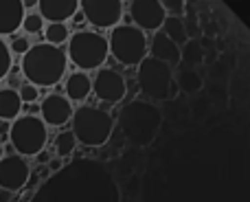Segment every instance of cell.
<instances>
[{
	"instance_id": "obj_12",
	"label": "cell",
	"mask_w": 250,
	"mask_h": 202,
	"mask_svg": "<svg viewBox=\"0 0 250 202\" xmlns=\"http://www.w3.org/2000/svg\"><path fill=\"white\" fill-rule=\"evenodd\" d=\"M29 180V165L22 156H4L0 160V187L7 191H18Z\"/></svg>"
},
{
	"instance_id": "obj_8",
	"label": "cell",
	"mask_w": 250,
	"mask_h": 202,
	"mask_svg": "<svg viewBox=\"0 0 250 202\" xmlns=\"http://www.w3.org/2000/svg\"><path fill=\"white\" fill-rule=\"evenodd\" d=\"M9 136H11V143L18 150V154L35 156L46 145V123H44V119H38L33 114L20 116L13 121Z\"/></svg>"
},
{
	"instance_id": "obj_3",
	"label": "cell",
	"mask_w": 250,
	"mask_h": 202,
	"mask_svg": "<svg viewBox=\"0 0 250 202\" xmlns=\"http://www.w3.org/2000/svg\"><path fill=\"white\" fill-rule=\"evenodd\" d=\"M163 123V112L149 101H129L119 114L125 138L136 147H147L156 138Z\"/></svg>"
},
{
	"instance_id": "obj_10",
	"label": "cell",
	"mask_w": 250,
	"mask_h": 202,
	"mask_svg": "<svg viewBox=\"0 0 250 202\" xmlns=\"http://www.w3.org/2000/svg\"><path fill=\"white\" fill-rule=\"evenodd\" d=\"M129 13L136 26L143 31H156L167 20V11L158 0H134L129 4Z\"/></svg>"
},
{
	"instance_id": "obj_4",
	"label": "cell",
	"mask_w": 250,
	"mask_h": 202,
	"mask_svg": "<svg viewBox=\"0 0 250 202\" xmlns=\"http://www.w3.org/2000/svg\"><path fill=\"white\" fill-rule=\"evenodd\" d=\"M138 86L143 95L154 101H165L180 90L171 75V66L151 55L145 57L138 66Z\"/></svg>"
},
{
	"instance_id": "obj_2",
	"label": "cell",
	"mask_w": 250,
	"mask_h": 202,
	"mask_svg": "<svg viewBox=\"0 0 250 202\" xmlns=\"http://www.w3.org/2000/svg\"><path fill=\"white\" fill-rule=\"evenodd\" d=\"M22 73L33 86H55L66 73V55L53 44H35L22 57Z\"/></svg>"
},
{
	"instance_id": "obj_13",
	"label": "cell",
	"mask_w": 250,
	"mask_h": 202,
	"mask_svg": "<svg viewBox=\"0 0 250 202\" xmlns=\"http://www.w3.org/2000/svg\"><path fill=\"white\" fill-rule=\"evenodd\" d=\"M40 112H42L44 123L55 125V128L64 125L66 121H73V114H75L70 101L62 95H48L42 101V106H40Z\"/></svg>"
},
{
	"instance_id": "obj_15",
	"label": "cell",
	"mask_w": 250,
	"mask_h": 202,
	"mask_svg": "<svg viewBox=\"0 0 250 202\" xmlns=\"http://www.w3.org/2000/svg\"><path fill=\"white\" fill-rule=\"evenodd\" d=\"M151 57H156V60L165 62L169 66H178L182 64V46L173 42L165 31H158L151 38Z\"/></svg>"
},
{
	"instance_id": "obj_18",
	"label": "cell",
	"mask_w": 250,
	"mask_h": 202,
	"mask_svg": "<svg viewBox=\"0 0 250 202\" xmlns=\"http://www.w3.org/2000/svg\"><path fill=\"white\" fill-rule=\"evenodd\" d=\"M22 110V99L20 92L4 88L0 90V119H16Z\"/></svg>"
},
{
	"instance_id": "obj_14",
	"label": "cell",
	"mask_w": 250,
	"mask_h": 202,
	"mask_svg": "<svg viewBox=\"0 0 250 202\" xmlns=\"http://www.w3.org/2000/svg\"><path fill=\"white\" fill-rule=\"evenodd\" d=\"M79 7L82 4L77 0H40L38 2L40 16L51 24H64V20L73 18Z\"/></svg>"
},
{
	"instance_id": "obj_9",
	"label": "cell",
	"mask_w": 250,
	"mask_h": 202,
	"mask_svg": "<svg viewBox=\"0 0 250 202\" xmlns=\"http://www.w3.org/2000/svg\"><path fill=\"white\" fill-rule=\"evenodd\" d=\"M82 9L86 20L97 29H110L119 24L123 13V4L119 0H83Z\"/></svg>"
},
{
	"instance_id": "obj_24",
	"label": "cell",
	"mask_w": 250,
	"mask_h": 202,
	"mask_svg": "<svg viewBox=\"0 0 250 202\" xmlns=\"http://www.w3.org/2000/svg\"><path fill=\"white\" fill-rule=\"evenodd\" d=\"M9 66H11V48L0 40V79L9 73Z\"/></svg>"
},
{
	"instance_id": "obj_20",
	"label": "cell",
	"mask_w": 250,
	"mask_h": 202,
	"mask_svg": "<svg viewBox=\"0 0 250 202\" xmlns=\"http://www.w3.org/2000/svg\"><path fill=\"white\" fill-rule=\"evenodd\" d=\"M75 145H77V136H75L73 132L57 134V138H55V152H57V156H60V158H66V156L73 154Z\"/></svg>"
},
{
	"instance_id": "obj_22",
	"label": "cell",
	"mask_w": 250,
	"mask_h": 202,
	"mask_svg": "<svg viewBox=\"0 0 250 202\" xmlns=\"http://www.w3.org/2000/svg\"><path fill=\"white\" fill-rule=\"evenodd\" d=\"M42 24H44V18L40 16V13H26L24 22H22L24 31H29V33H40V31H42Z\"/></svg>"
},
{
	"instance_id": "obj_16",
	"label": "cell",
	"mask_w": 250,
	"mask_h": 202,
	"mask_svg": "<svg viewBox=\"0 0 250 202\" xmlns=\"http://www.w3.org/2000/svg\"><path fill=\"white\" fill-rule=\"evenodd\" d=\"M24 2L20 0H0V35L18 31L24 22Z\"/></svg>"
},
{
	"instance_id": "obj_26",
	"label": "cell",
	"mask_w": 250,
	"mask_h": 202,
	"mask_svg": "<svg viewBox=\"0 0 250 202\" xmlns=\"http://www.w3.org/2000/svg\"><path fill=\"white\" fill-rule=\"evenodd\" d=\"M11 51L24 57L26 53L31 51V46H29V42H26V38H13V42H11Z\"/></svg>"
},
{
	"instance_id": "obj_23",
	"label": "cell",
	"mask_w": 250,
	"mask_h": 202,
	"mask_svg": "<svg viewBox=\"0 0 250 202\" xmlns=\"http://www.w3.org/2000/svg\"><path fill=\"white\" fill-rule=\"evenodd\" d=\"M163 7L169 16H176V18H185L187 13V2H182V0H165Z\"/></svg>"
},
{
	"instance_id": "obj_19",
	"label": "cell",
	"mask_w": 250,
	"mask_h": 202,
	"mask_svg": "<svg viewBox=\"0 0 250 202\" xmlns=\"http://www.w3.org/2000/svg\"><path fill=\"white\" fill-rule=\"evenodd\" d=\"M163 31L176 44H180V46H185V44L191 40L189 38V31H187V24H185V18L167 16V20H165V24H163Z\"/></svg>"
},
{
	"instance_id": "obj_21",
	"label": "cell",
	"mask_w": 250,
	"mask_h": 202,
	"mask_svg": "<svg viewBox=\"0 0 250 202\" xmlns=\"http://www.w3.org/2000/svg\"><path fill=\"white\" fill-rule=\"evenodd\" d=\"M44 33H46V42L53 44V46L66 42V38H68V29H66V24H48V29L44 31Z\"/></svg>"
},
{
	"instance_id": "obj_11",
	"label": "cell",
	"mask_w": 250,
	"mask_h": 202,
	"mask_svg": "<svg viewBox=\"0 0 250 202\" xmlns=\"http://www.w3.org/2000/svg\"><path fill=\"white\" fill-rule=\"evenodd\" d=\"M92 90H95V95L99 97L101 101L117 103V101H121L123 97H125V90H127V86H125L123 75H119L117 70L101 68L99 73H97L95 82H92Z\"/></svg>"
},
{
	"instance_id": "obj_1",
	"label": "cell",
	"mask_w": 250,
	"mask_h": 202,
	"mask_svg": "<svg viewBox=\"0 0 250 202\" xmlns=\"http://www.w3.org/2000/svg\"><path fill=\"white\" fill-rule=\"evenodd\" d=\"M31 202H119V189L104 165L73 160L53 174Z\"/></svg>"
},
{
	"instance_id": "obj_6",
	"label": "cell",
	"mask_w": 250,
	"mask_h": 202,
	"mask_svg": "<svg viewBox=\"0 0 250 202\" xmlns=\"http://www.w3.org/2000/svg\"><path fill=\"white\" fill-rule=\"evenodd\" d=\"M110 53V42L95 31H77L68 42V57L75 66L92 70L105 62Z\"/></svg>"
},
{
	"instance_id": "obj_7",
	"label": "cell",
	"mask_w": 250,
	"mask_h": 202,
	"mask_svg": "<svg viewBox=\"0 0 250 202\" xmlns=\"http://www.w3.org/2000/svg\"><path fill=\"white\" fill-rule=\"evenodd\" d=\"M108 42H110V53L125 66H136V64L141 66V62L147 57L145 33L138 26L132 24L117 26Z\"/></svg>"
},
{
	"instance_id": "obj_25",
	"label": "cell",
	"mask_w": 250,
	"mask_h": 202,
	"mask_svg": "<svg viewBox=\"0 0 250 202\" xmlns=\"http://www.w3.org/2000/svg\"><path fill=\"white\" fill-rule=\"evenodd\" d=\"M20 99L22 103L24 101H35L38 99V86H33V84H22V88H20Z\"/></svg>"
},
{
	"instance_id": "obj_5",
	"label": "cell",
	"mask_w": 250,
	"mask_h": 202,
	"mask_svg": "<svg viewBox=\"0 0 250 202\" xmlns=\"http://www.w3.org/2000/svg\"><path fill=\"white\" fill-rule=\"evenodd\" d=\"M73 134L88 147H99L112 134V116L92 106H82L73 114Z\"/></svg>"
},
{
	"instance_id": "obj_17",
	"label": "cell",
	"mask_w": 250,
	"mask_h": 202,
	"mask_svg": "<svg viewBox=\"0 0 250 202\" xmlns=\"http://www.w3.org/2000/svg\"><path fill=\"white\" fill-rule=\"evenodd\" d=\"M92 90V82L83 73H73L66 82V95L73 101H83Z\"/></svg>"
}]
</instances>
